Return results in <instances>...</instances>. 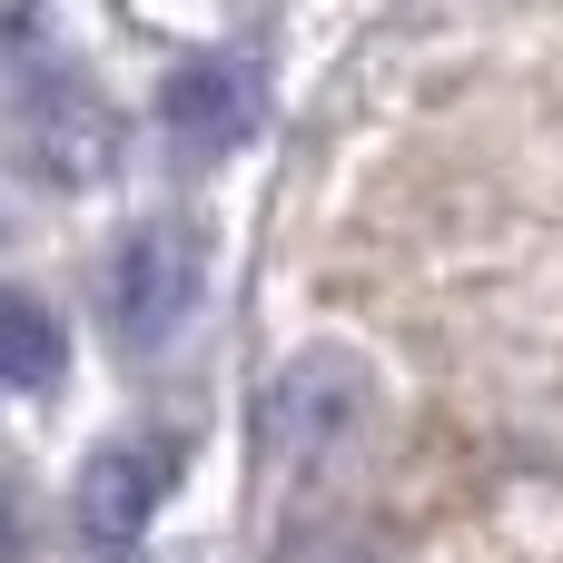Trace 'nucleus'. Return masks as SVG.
Instances as JSON below:
<instances>
[{
    "instance_id": "20e7f679",
    "label": "nucleus",
    "mask_w": 563,
    "mask_h": 563,
    "mask_svg": "<svg viewBox=\"0 0 563 563\" xmlns=\"http://www.w3.org/2000/svg\"><path fill=\"white\" fill-rule=\"evenodd\" d=\"M158 129L188 148V158H228L267 129V69L238 59V49H208V59H178L158 79Z\"/></svg>"
},
{
    "instance_id": "f03ea898",
    "label": "nucleus",
    "mask_w": 563,
    "mask_h": 563,
    "mask_svg": "<svg viewBox=\"0 0 563 563\" xmlns=\"http://www.w3.org/2000/svg\"><path fill=\"white\" fill-rule=\"evenodd\" d=\"M198 287H208V238H198L188 218L129 228L119 257H109V336H119L129 356L168 346V336L198 317Z\"/></svg>"
},
{
    "instance_id": "7ed1b4c3",
    "label": "nucleus",
    "mask_w": 563,
    "mask_h": 563,
    "mask_svg": "<svg viewBox=\"0 0 563 563\" xmlns=\"http://www.w3.org/2000/svg\"><path fill=\"white\" fill-rule=\"evenodd\" d=\"M178 465H188V435H109V445L79 465V485H69L79 544H89L99 563H129L139 534H148V515L168 505Z\"/></svg>"
},
{
    "instance_id": "423d86ee",
    "label": "nucleus",
    "mask_w": 563,
    "mask_h": 563,
    "mask_svg": "<svg viewBox=\"0 0 563 563\" xmlns=\"http://www.w3.org/2000/svg\"><path fill=\"white\" fill-rule=\"evenodd\" d=\"M59 366H69L59 317H49L30 287H10V297H0V376H10V396H49Z\"/></svg>"
},
{
    "instance_id": "39448f33",
    "label": "nucleus",
    "mask_w": 563,
    "mask_h": 563,
    "mask_svg": "<svg viewBox=\"0 0 563 563\" xmlns=\"http://www.w3.org/2000/svg\"><path fill=\"white\" fill-rule=\"evenodd\" d=\"M356 406H366V356H346V346H307V356H287L277 386H267V465H307V455H327V445L356 426Z\"/></svg>"
},
{
    "instance_id": "f257e3e1",
    "label": "nucleus",
    "mask_w": 563,
    "mask_h": 563,
    "mask_svg": "<svg viewBox=\"0 0 563 563\" xmlns=\"http://www.w3.org/2000/svg\"><path fill=\"white\" fill-rule=\"evenodd\" d=\"M10 148L40 188H99L119 158V119L79 69L40 59V20H10Z\"/></svg>"
}]
</instances>
